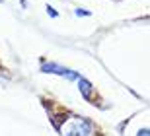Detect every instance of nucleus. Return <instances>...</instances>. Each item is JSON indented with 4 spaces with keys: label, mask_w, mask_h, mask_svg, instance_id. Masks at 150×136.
Wrapping results in <instances>:
<instances>
[{
    "label": "nucleus",
    "mask_w": 150,
    "mask_h": 136,
    "mask_svg": "<svg viewBox=\"0 0 150 136\" xmlns=\"http://www.w3.org/2000/svg\"><path fill=\"white\" fill-rule=\"evenodd\" d=\"M62 126H64L61 128L62 136H88L92 132V125L80 117H70L68 120L62 123Z\"/></svg>",
    "instance_id": "1"
}]
</instances>
